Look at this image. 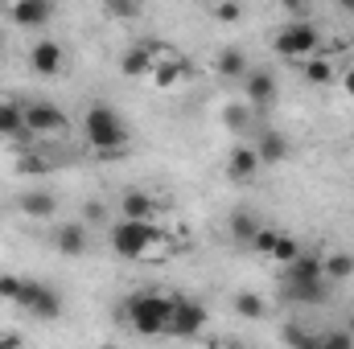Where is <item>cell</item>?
<instances>
[{"label": "cell", "mask_w": 354, "mask_h": 349, "mask_svg": "<svg viewBox=\"0 0 354 349\" xmlns=\"http://www.w3.org/2000/svg\"><path fill=\"white\" fill-rule=\"evenodd\" d=\"M128 136L132 132H128L124 115L115 107H107V103H95L87 115H83V140H87L99 157H120L128 148Z\"/></svg>", "instance_id": "obj_1"}, {"label": "cell", "mask_w": 354, "mask_h": 349, "mask_svg": "<svg viewBox=\"0 0 354 349\" xmlns=\"http://www.w3.org/2000/svg\"><path fill=\"white\" fill-rule=\"evenodd\" d=\"M169 312H174V296L161 292H132L124 300V321L140 337H161L169 329Z\"/></svg>", "instance_id": "obj_2"}, {"label": "cell", "mask_w": 354, "mask_h": 349, "mask_svg": "<svg viewBox=\"0 0 354 349\" xmlns=\"http://www.w3.org/2000/svg\"><path fill=\"white\" fill-rule=\"evenodd\" d=\"M157 239H161V226H157V222H128V218H120V222L107 226L111 251H115L120 259H128V263L145 259V255L157 247Z\"/></svg>", "instance_id": "obj_3"}, {"label": "cell", "mask_w": 354, "mask_h": 349, "mask_svg": "<svg viewBox=\"0 0 354 349\" xmlns=\"http://www.w3.org/2000/svg\"><path fill=\"white\" fill-rule=\"evenodd\" d=\"M272 50H276L280 58H288V62H309V58H317V50H322V29H317L313 21H288V25L276 29Z\"/></svg>", "instance_id": "obj_4"}, {"label": "cell", "mask_w": 354, "mask_h": 349, "mask_svg": "<svg viewBox=\"0 0 354 349\" xmlns=\"http://www.w3.org/2000/svg\"><path fill=\"white\" fill-rule=\"evenodd\" d=\"M210 325V312L198 304V300H189V296H174V312H169V337L177 341H189V337H198L202 329Z\"/></svg>", "instance_id": "obj_5"}, {"label": "cell", "mask_w": 354, "mask_h": 349, "mask_svg": "<svg viewBox=\"0 0 354 349\" xmlns=\"http://www.w3.org/2000/svg\"><path fill=\"white\" fill-rule=\"evenodd\" d=\"M66 128H71V119H66L62 107H54L46 99H29L25 103V132L29 136H62Z\"/></svg>", "instance_id": "obj_6"}, {"label": "cell", "mask_w": 354, "mask_h": 349, "mask_svg": "<svg viewBox=\"0 0 354 349\" xmlns=\"http://www.w3.org/2000/svg\"><path fill=\"white\" fill-rule=\"evenodd\" d=\"M21 308H25L29 317H37V321H58V317H62V296H58L54 283L29 279V296H25Z\"/></svg>", "instance_id": "obj_7"}, {"label": "cell", "mask_w": 354, "mask_h": 349, "mask_svg": "<svg viewBox=\"0 0 354 349\" xmlns=\"http://www.w3.org/2000/svg\"><path fill=\"white\" fill-rule=\"evenodd\" d=\"M62 66H66V50H62L54 37H37V41L29 46V70H33V74L54 79V74H62Z\"/></svg>", "instance_id": "obj_8"}, {"label": "cell", "mask_w": 354, "mask_h": 349, "mask_svg": "<svg viewBox=\"0 0 354 349\" xmlns=\"http://www.w3.org/2000/svg\"><path fill=\"white\" fill-rule=\"evenodd\" d=\"M239 87H243V103H248V107H268V103H276V94H280L276 74L264 70V66H252Z\"/></svg>", "instance_id": "obj_9"}, {"label": "cell", "mask_w": 354, "mask_h": 349, "mask_svg": "<svg viewBox=\"0 0 354 349\" xmlns=\"http://www.w3.org/2000/svg\"><path fill=\"white\" fill-rule=\"evenodd\" d=\"M8 21L17 29H46L54 21V4L50 0H17V4H8Z\"/></svg>", "instance_id": "obj_10"}, {"label": "cell", "mask_w": 354, "mask_h": 349, "mask_svg": "<svg viewBox=\"0 0 354 349\" xmlns=\"http://www.w3.org/2000/svg\"><path fill=\"white\" fill-rule=\"evenodd\" d=\"M50 235H54V247H58V255H66V259H79V255H87V247H91L87 222H58Z\"/></svg>", "instance_id": "obj_11"}, {"label": "cell", "mask_w": 354, "mask_h": 349, "mask_svg": "<svg viewBox=\"0 0 354 349\" xmlns=\"http://www.w3.org/2000/svg\"><path fill=\"white\" fill-rule=\"evenodd\" d=\"M153 66H157V50H153L149 41L128 46V50H124V58H120V74H124V79H149V74H153Z\"/></svg>", "instance_id": "obj_12"}, {"label": "cell", "mask_w": 354, "mask_h": 349, "mask_svg": "<svg viewBox=\"0 0 354 349\" xmlns=\"http://www.w3.org/2000/svg\"><path fill=\"white\" fill-rule=\"evenodd\" d=\"M248 70H252V62H248L243 46H223V50L214 54V74H218V79H227V83H243Z\"/></svg>", "instance_id": "obj_13"}, {"label": "cell", "mask_w": 354, "mask_h": 349, "mask_svg": "<svg viewBox=\"0 0 354 349\" xmlns=\"http://www.w3.org/2000/svg\"><path fill=\"white\" fill-rule=\"evenodd\" d=\"M189 79V62L181 58V54H165L157 66H153V74H149V83L157 90H174V87H181Z\"/></svg>", "instance_id": "obj_14"}, {"label": "cell", "mask_w": 354, "mask_h": 349, "mask_svg": "<svg viewBox=\"0 0 354 349\" xmlns=\"http://www.w3.org/2000/svg\"><path fill=\"white\" fill-rule=\"evenodd\" d=\"M256 173H260L256 144H235L231 157H227V177H231L235 185H248V181H256Z\"/></svg>", "instance_id": "obj_15"}, {"label": "cell", "mask_w": 354, "mask_h": 349, "mask_svg": "<svg viewBox=\"0 0 354 349\" xmlns=\"http://www.w3.org/2000/svg\"><path fill=\"white\" fill-rule=\"evenodd\" d=\"M17 206H21L25 218H37V222H50V218L58 214V197H54L50 189H25Z\"/></svg>", "instance_id": "obj_16"}, {"label": "cell", "mask_w": 354, "mask_h": 349, "mask_svg": "<svg viewBox=\"0 0 354 349\" xmlns=\"http://www.w3.org/2000/svg\"><path fill=\"white\" fill-rule=\"evenodd\" d=\"M120 214H124L128 222H153V214H157V197L145 193V189H128V193L120 197Z\"/></svg>", "instance_id": "obj_17"}, {"label": "cell", "mask_w": 354, "mask_h": 349, "mask_svg": "<svg viewBox=\"0 0 354 349\" xmlns=\"http://www.w3.org/2000/svg\"><path fill=\"white\" fill-rule=\"evenodd\" d=\"M256 157H260V169L284 165V161H288V140H284L280 132H260V140H256Z\"/></svg>", "instance_id": "obj_18"}, {"label": "cell", "mask_w": 354, "mask_h": 349, "mask_svg": "<svg viewBox=\"0 0 354 349\" xmlns=\"http://www.w3.org/2000/svg\"><path fill=\"white\" fill-rule=\"evenodd\" d=\"M301 74H305L309 87H330V83H338V66H334V58H326V54L301 62Z\"/></svg>", "instance_id": "obj_19"}, {"label": "cell", "mask_w": 354, "mask_h": 349, "mask_svg": "<svg viewBox=\"0 0 354 349\" xmlns=\"http://www.w3.org/2000/svg\"><path fill=\"white\" fill-rule=\"evenodd\" d=\"M284 300L292 304H326L330 300V283L313 279V283H284Z\"/></svg>", "instance_id": "obj_20"}, {"label": "cell", "mask_w": 354, "mask_h": 349, "mask_svg": "<svg viewBox=\"0 0 354 349\" xmlns=\"http://www.w3.org/2000/svg\"><path fill=\"white\" fill-rule=\"evenodd\" d=\"M313 279H326L322 255H301L297 263L284 267V283H313ZM326 283H330V279H326Z\"/></svg>", "instance_id": "obj_21"}, {"label": "cell", "mask_w": 354, "mask_h": 349, "mask_svg": "<svg viewBox=\"0 0 354 349\" xmlns=\"http://www.w3.org/2000/svg\"><path fill=\"white\" fill-rule=\"evenodd\" d=\"M0 136L12 140V136H29L25 132V103L17 99H0Z\"/></svg>", "instance_id": "obj_22"}, {"label": "cell", "mask_w": 354, "mask_h": 349, "mask_svg": "<svg viewBox=\"0 0 354 349\" xmlns=\"http://www.w3.org/2000/svg\"><path fill=\"white\" fill-rule=\"evenodd\" d=\"M227 230H231V239H235V243H248V247H252V243H256V235L264 230V222H260L252 210H235V214H231V222H227Z\"/></svg>", "instance_id": "obj_23"}, {"label": "cell", "mask_w": 354, "mask_h": 349, "mask_svg": "<svg viewBox=\"0 0 354 349\" xmlns=\"http://www.w3.org/2000/svg\"><path fill=\"white\" fill-rule=\"evenodd\" d=\"M322 271L330 283H342L354 275V255L351 251H330V255H322Z\"/></svg>", "instance_id": "obj_24"}, {"label": "cell", "mask_w": 354, "mask_h": 349, "mask_svg": "<svg viewBox=\"0 0 354 349\" xmlns=\"http://www.w3.org/2000/svg\"><path fill=\"white\" fill-rule=\"evenodd\" d=\"M280 341H284L288 349H322V333H313V329L288 321V325L280 329Z\"/></svg>", "instance_id": "obj_25"}, {"label": "cell", "mask_w": 354, "mask_h": 349, "mask_svg": "<svg viewBox=\"0 0 354 349\" xmlns=\"http://www.w3.org/2000/svg\"><path fill=\"white\" fill-rule=\"evenodd\" d=\"M25 296H29V275H12V271H4V275H0V300L21 308Z\"/></svg>", "instance_id": "obj_26"}, {"label": "cell", "mask_w": 354, "mask_h": 349, "mask_svg": "<svg viewBox=\"0 0 354 349\" xmlns=\"http://www.w3.org/2000/svg\"><path fill=\"white\" fill-rule=\"evenodd\" d=\"M223 128H227V132H248V128H252V107H248L243 99L227 103V107H223Z\"/></svg>", "instance_id": "obj_27"}, {"label": "cell", "mask_w": 354, "mask_h": 349, "mask_svg": "<svg viewBox=\"0 0 354 349\" xmlns=\"http://www.w3.org/2000/svg\"><path fill=\"white\" fill-rule=\"evenodd\" d=\"M235 312H239L243 321H260L268 312V304H264L260 292H239V296H235Z\"/></svg>", "instance_id": "obj_28"}, {"label": "cell", "mask_w": 354, "mask_h": 349, "mask_svg": "<svg viewBox=\"0 0 354 349\" xmlns=\"http://www.w3.org/2000/svg\"><path fill=\"white\" fill-rule=\"evenodd\" d=\"M301 255H305V251H301V243H297L292 235H280L268 259H272V263H284V267H288V263H297V259H301Z\"/></svg>", "instance_id": "obj_29"}, {"label": "cell", "mask_w": 354, "mask_h": 349, "mask_svg": "<svg viewBox=\"0 0 354 349\" xmlns=\"http://www.w3.org/2000/svg\"><path fill=\"white\" fill-rule=\"evenodd\" d=\"M322 349H354V337L338 325V329H322Z\"/></svg>", "instance_id": "obj_30"}, {"label": "cell", "mask_w": 354, "mask_h": 349, "mask_svg": "<svg viewBox=\"0 0 354 349\" xmlns=\"http://www.w3.org/2000/svg\"><path fill=\"white\" fill-rule=\"evenodd\" d=\"M210 17H214V21H223V25H235V21H243V4H231V0L210 4Z\"/></svg>", "instance_id": "obj_31"}, {"label": "cell", "mask_w": 354, "mask_h": 349, "mask_svg": "<svg viewBox=\"0 0 354 349\" xmlns=\"http://www.w3.org/2000/svg\"><path fill=\"white\" fill-rule=\"evenodd\" d=\"M280 235H284V230H276V226H264V230L256 235V243H252V247H256L260 255H272V247H276V239H280Z\"/></svg>", "instance_id": "obj_32"}, {"label": "cell", "mask_w": 354, "mask_h": 349, "mask_svg": "<svg viewBox=\"0 0 354 349\" xmlns=\"http://www.w3.org/2000/svg\"><path fill=\"white\" fill-rule=\"evenodd\" d=\"M103 12H107V17H124V21H128V17H140V8H136V4H124V0L103 4Z\"/></svg>", "instance_id": "obj_33"}, {"label": "cell", "mask_w": 354, "mask_h": 349, "mask_svg": "<svg viewBox=\"0 0 354 349\" xmlns=\"http://www.w3.org/2000/svg\"><path fill=\"white\" fill-rule=\"evenodd\" d=\"M338 87H342L346 99H354V66H342V70H338Z\"/></svg>", "instance_id": "obj_34"}, {"label": "cell", "mask_w": 354, "mask_h": 349, "mask_svg": "<svg viewBox=\"0 0 354 349\" xmlns=\"http://www.w3.org/2000/svg\"><path fill=\"white\" fill-rule=\"evenodd\" d=\"M0 349H25V337L12 329H0Z\"/></svg>", "instance_id": "obj_35"}, {"label": "cell", "mask_w": 354, "mask_h": 349, "mask_svg": "<svg viewBox=\"0 0 354 349\" xmlns=\"http://www.w3.org/2000/svg\"><path fill=\"white\" fill-rule=\"evenodd\" d=\"M83 214H87V222H103V214H107V210H103V201H87V210H83Z\"/></svg>", "instance_id": "obj_36"}, {"label": "cell", "mask_w": 354, "mask_h": 349, "mask_svg": "<svg viewBox=\"0 0 354 349\" xmlns=\"http://www.w3.org/2000/svg\"><path fill=\"white\" fill-rule=\"evenodd\" d=\"M342 329H346V333H351V337H354V312H351V317H346V321H342Z\"/></svg>", "instance_id": "obj_37"}, {"label": "cell", "mask_w": 354, "mask_h": 349, "mask_svg": "<svg viewBox=\"0 0 354 349\" xmlns=\"http://www.w3.org/2000/svg\"><path fill=\"white\" fill-rule=\"evenodd\" d=\"M218 349H252V346H243V341H227V346H218Z\"/></svg>", "instance_id": "obj_38"}, {"label": "cell", "mask_w": 354, "mask_h": 349, "mask_svg": "<svg viewBox=\"0 0 354 349\" xmlns=\"http://www.w3.org/2000/svg\"><path fill=\"white\" fill-rule=\"evenodd\" d=\"M346 17H351V25H354V0H351V4H346Z\"/></svg>", "instance_id": "obj_39"}, {"label": "cell", "mask_w": 354, "mask_h": 349, "mask_svg": "<svg viewBox=\"0 0 354 349\" xmlns=\"http://www.w3.org/2000/svg\"><path fill=\"white\" fill-rule=\"evenodd\" d=\"M0 58H4V33H0Z\"/></svg>", "instance_id": "obj_40"}, {"label": "cell", "mask_w": 354, "mask_h": 349, "mask_svg": "<svg viewBox=\"0 0 354 349\" xmlns=\"http://www.w3.org/2000/svg\"><path fill=\"white\" fill-rule=\"evenodd\" d=\"M99 349H120V346H99Z\"/></svg>", "instance_id": "obj_41"}]
</instances>
